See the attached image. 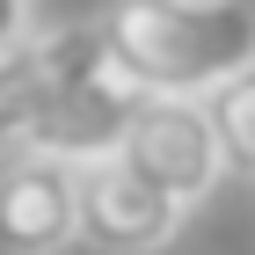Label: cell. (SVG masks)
<instances>
[{"mask_svg":"<svg viewBox=\"0 0 255 255\" xmlns=\"http://www.w3.org/2000/svg\"><path fill=\"white\" fill-rule=\"evenodd\" d=\"M117 153L131 160L146 182H160L182 212H197V204L226 182V153H219V131H212L204 95H146L131 110V124H124Z\"/></svg>","mask_w":255,"mask_h":255,"instance_id":"cell-3","label":"cell"},{"mask_svg":"<svg viewBox=\"0 0 255 255\" xmlns=\"http://www.w3.org/2000/svg\"><path fill=\"white\" fill-rule=\"evenodd\" d=\"M73 190H80V248H95V255H160L190 219L124 153L73 160Z\"/></svg>","mask_w":255,"mask_h":255,"instance_id":"cell-4","label":"cell"},{"mask_svg":"<svg viewBox=\"0 0 255 255\" xmlns=\"http://www.w3.org/2000/svg\"><path fill=\"white\" fill-rule=\"evenodd\" d=\"M29 29V0H0V44Z\"/></svg>","mask_w":255,"mask_h":255,"instance_id":"cell-7","label":"cell"},{"mask_svg":"<svg viewBox=\"0 0 255 255\" xmlns=\"http://www.w3.org/2000/svg\"><path fill=\"white\" fill-rule=\"evenodd\" d=\"M102 37L146 95H212L255 59V0H117Z\"/></svg>","mask_w":255,"mask_h":255,"instance_id":"cell-1","label":"cell"},{"mask_svg":"<svg viewBox=\"0 0 255 255\" xmlns=\"http://www.w3.org/2000/svg\"><path fill=\"white\" fill-rule=\"evenodd\" d=\"M66 248H80L73 160L7 153L0 160V255H66Z\"/></svg>","mask_w":255,"mask_h":255,"instance_id":"cell-5","label":"cell"},{"mask_svg":"<svg viewBox=\"0 0 255 255\" xmlns=\"http://www.w3.org/2000/svg\"><path fill=\"white\" fill-rule=\"evenodd\" d=\"M110 59L102 22H51L0 44V160L29 153L37 131L59 117V102Z\"/></svg>","mask_w":255,"mask_h":255,"instance_id":"cell-2","label":"cell"},{"mask_svg":"<svg viewBox=\"0 0 255 255\" xmlns=\"http://www.w3.org/2000/svg\"><path fill=\"white\" fill-rule=\"evenodd\" d=\"M204 110H212V131H219V153H226V175H248V182H255V59L241 66L234 80H219L212 95H204Z\"/></svg>","mask_w":255,"mask_h":255,"instance_id":"cell-6","label":"cell"}]
</instances>
